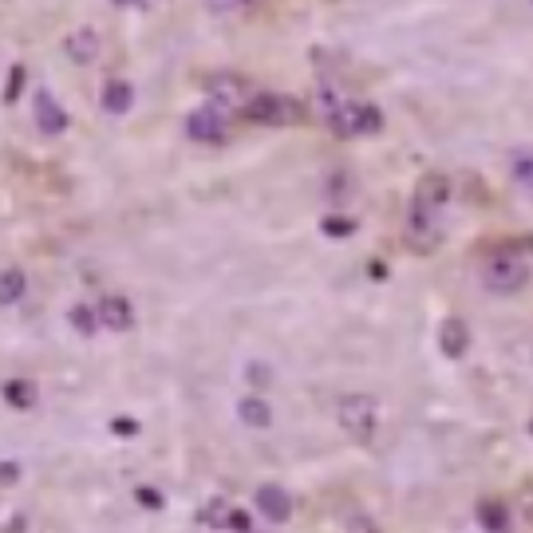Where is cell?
<instances>
[{
    "label": "cell",
    "instance_id": "cell-1",
    "mask_svg": "<svg viewBox=\"0 0 533 533\" xmlns=\"http://www.w3.org/2000/svg\"><path fill=\"white\" fill-rule=\"evenodd\" d=\"M529 277H533V265H529V257L521 253V245H497L478 265L482 289L494 296H518L529 284Z\"/></svg>",
    "mask_w": 533,
    "mask_h": 533
},
{
    "label": "cell",
    "instance_id": "cell-2",
    "mask_svg": "<svg viewBox=\"0 0 533 533\" xmlns=\"http://www.w3.org/2000/svg\"><path fill=\"white\" fill-rule=\"evenodd\" d=\"M237 115L245 123H261V127H301L308 118V107L284 91H253Z\"/></svg>",
    "mask_w": 533,
    "mask_h": 533
},
{
    "label": "cell",
    "instance_id": "cell-3",
    "mask_svg": "<svg viewBox=\"0 0 533 533\" xmlns=\"http://www.w3.org/2000/svg\"><path fill=\"white\" fill-rule=\"evenodd\" d=\"M336 419H340V431L352 438V443L367 446L379 431V403L375 395H343L340 407H336Z\"/></svg>",
    "mask_w": 533,
    "mask_h": 533
},
{
    "label": "cell",
    "instance_id": "cell-4",
    "mask_svg": "<svg viewBox=\"0 0 533 533\" xmlns=\"http://www.w3.org/2000/svg\"><path fill=\"white\" fill-rule=\"evenodd\" d=\"M403 245L415 257H431L438 245H443V221H438V210H426L419 201L407 206V221H403Z\"/></svg>",
    "mask_w": 533,
    "mask_h": 533
},
{
    "label": "cell",
    "instance_id": "cell-5",
    "mask_svg": "<svg viewBox=\"0 0 533 533\" xmlns=\"http://www.w3.org/2000/svg\"><path fill=\"white\" fill-rule=\"evenodd\" d=\"M332 135L340 138H364V135H379L384 130V111L367 99H348L332 118H324Z\"/></svg>",
    "mask_w": 533,
    "mask_h": 533
},
{
    "label": "cell",
    "instance_id": "cell-6",
    "mask_svg": "<svg viewBox=\"0 0 533 533\" xmlns=\"http://www.w3.org/2000/svg\"><path fill=\"white\" fill-rule=\"evenodd\" d=\"M186 135H190V142H201V147H221V142H230L233 123H230V115L225 111L201 103V107H194V111L186 115Z\"/></svg>",
    "mask_w": 533,
    "mask_h": 533
},
{
    "label": "cell",
    "instance_id": "cell-7",
    "mask_svg": "<svg viewBox=\"0 0 533 533\" xmlns=\"http://www.w3.org/2000/svg\"><path fill=\"white\" fill-rule=\"evenodd\" d=\"M249 95H253L249 79H245V76H233V71L206 79V103L218 107V111H225V115H237V111H241Z\"/></svg>",
    "mask_w": 533,
    "mask_h": 533
},
{
    "label": "cell",
    "instance_id": "cell-8",
    "mask_svg": "<svg viewBox=\"0 0 533 533\" xmlns=\"http://www.w3.org/2000/svg\"><path fill=\"white\" fill-rule=\"evenodd\" d=\"M59 47H64V56L71 59V64L91 67L95 59L103 56V36H99V28L83 24V28H71V32L64 36V40H59Z\"/></svg>",
    "mask_w": 533,
    "mask_h": 533
},
{
    "label": "cell",
    "instance_id": "cell-9",
    "mask_svg": "<svg viewBox=\"0 0 533 533\" xmlns=\"http://www.w3.org/2000/svg\"><path fill=\"white\" fill-rule=\"evenodd\" d=\"M32 118H36V130H40V135H64L67 130V111L64 107H59V99L47 87H36V95H32Z\"/></svg>",
    "mask_w": 533,
    "mask_h": 533
},
{
    "label": "cell",
    "instance_id": "cell-10",
    "mask_svg": "<svg viewBox=\"0 0 533 533\" xmlns=\"http://www.w3.org/2000/svg\"><path fill=\"white\" fill-rule=\"evenodd\" d=\"M95 316H99V328L103 332H130L135 324V308H130L127 296H99V304H95Z\"/></svg>",
    "mask_w": 533,
    "mask_h": 533
},
{
    "label": "cell",
    "instance_id": "cell-11",
    "mask_svg": "<svg viewBox=\"0 0 533 533\" xmlns=\"http://www.w3.org/2000/svg\"><path fill=\"white\" fill-rule=\"evenodd\" d=\"M253 502H257V514L272 521V526H281V521H289L292 514V502H289V490H281V486H257V494H253Z\"/></svg>",
    "mask_w": 533,
    "mask_h": 533
},
{
    "label": "cell",
    "instance_id": "cell-12",
    "mask_svg": "<svg viewBox=\"0 0 533 533\" xmlns=\"http://www.w3.org/2000/svg\"><path fill=\"white\" fill-rule=\"evenodd\" d=\"M411 201L443 213L446 201H450V178L446 174H423L419 182H415V190H411Z\"/></svg>",
    "mask_w": 533,
    "mask_h": 533
},
{
    "label": "cell",
    "instance_id": "cell-13",
    "mask_svg": "<svg viewBox=\"0 0 533 533\" xmlns=\"http://www.w3.org/2000/svg\"><path fill=\"white\" fill-rule=\"evenodd\" d=\"M438 348H443L446 360H462L470 352V324L462 316H446L443 328H438Z\"/></svg>",
    "mask_w": 533,
    "mask_h": 533
},
{
    "label": "cell",
    "instance_id": "cell-14",
    "mask_svg": "<svg viewBox=\"0 0 533 533\" xmlns=\"http://www.w3.org/2000/svg\"><path fill=\"white\" fill-rule=\"evenodd\" d=\"M348 99H352V91L343 87L340 79L324 76V79L316 83V99H313V107H316V115H320V118H332V115H336V111H340V107L348 103Z\"/></svg>",
    "mask_w": 533,
    "mask_h": 533
},
{
    "label": "cell",
    "instance_id": "cell-15",
    "mask_svg": "<svg viewBox=\"0 0 533 533\" xmlns=\"http://www.w3.org/2000/svg\"><path fill=\"white\" fill-rule=\"evenodd\" d=\"M237 419H241V426H249V431H269L272 426V407L265 395H241L237 399Z\"/></svg>",
    "mask_w": 533,
    "mask_h": 533
},
{
    "label": "cell",
    "instance_id": "cell-16",
    "mask_svg": "<svg viewBox=\"0 0 533 533\" xmlns=\"http://www.w3.org/2000/svg\"><path fill=\"white\" fill-rule=\"evenodd\" d=\"M99 99H103V111L107 115H127L130 103H135V87H130L127 79H107Z\"/></svg>",
    "mask_w": 533,
    "mask_h": 533
},
{
    "label": "cell",
    "instance_id": "cell-17",
    "mask_svg": "<svg viewBox=\"0 0 533 533\" xmlns=\"http://www.w3.org/2000/svg\"><path fill=\"white\" fill-rule=\"evenodd\" d=\"M0 395H5L8 407L16 411H28L36 407V399H40V391H36L32 379H5V387H0Z\"/></svg>",
    "mask_w": 533,
    "mask_h": 533
},
{
    "label": "cell",
    "instance_id": "cell-18",
    "mask_svg": "<svg viewBox=\"0 0 533 533\" xmlns=\"http://www.w3.org/2000/svg\"><path fill=\"white\" fill-rule=\"evenodd\" d=\"M478 526L486 533H509V509L497 497H482L478 502Z\"/></svg>",
    "mask_w": 533,
    "mask_h": 533
},
{
    "label": "cell",
    "instance_id": "cell-19",
    "mask_svg": "<svg viewBox=\"0 0 533 533\" xmlns=\"http://www.w3.org/2000/svg\"><path fill=\"white\" fill-rule=\"evenodd\" d=\"M24 292H28V277H24V269H5L0 272V304H20Z\"/></svg>",
    "mask_w": 533,
    "mask_h": 533
},
{
    "label": "cell",
    "instance_id": "cell-20",
    "mask_svg": "<svg viewBox=\"0 0 533 533\" xmlns=\"http://www.w3.org/2000/svg\"><path fill=\"white\" fill-rule=\"evenodd\" d=\"M67 324L79 332V336H95L99 332V316H95V304H71L67 308Z\"/></svg>",
    "mask_w": 533,
    "mask_h": 533
},
{
    "label": "cell",
    "instance_id": "cell-21",
    "mask_svg": "<svg viewBox=\"0 0 533 533\" xmlns=\"http://www.w3.org/2000/svg\"><path fill=\"white\" fill-rule=\"evenodd\" d=\"M261 0H206V12L210 16H245L253 12Z\"/></svg>",
    "mask_w": 533,
    "mask_h": 533
},
{
    "label": "cell",
    "instance_id": "cell-22",
    "mask_svg": "<svg viewBox=\"0 0 533 533\" xmlns=\"http://www.w3.org/2000/svg\"><path fill=\"white\" fill-rule=\"evenodd\" d=\"M509 174H514L518 186L533 190V154H529V150H518L514 159H509Z\"/></svg>",
    "mask_w": 533,
    "mask_h": 533
},
{
    "label": "cell",
    "instance_id": "cell-23",
    "mask_svg": "<svg viewBox=\"0 0 533 533\" xmlns=\"http://www.w3.org/2000/svg\"><path fill=\"white\" fill-rule=\"evenodd\" d=\"M320 230H324L328 237H336V241H340V237H352L355 221H352V218H336V213H328V218L320 221Z\"/></svg>",
    "mask_w": 533,
    "mask_h": 533
},
{
    "label": "cell",
    "instance_id": "cell-24",
    "mask_svg": "<svg viewBox=\"0 0 533 533\" xmlns=\"http://www.w3.org/2000/svg\"><path fill=\"white\" fill-rule=\"evenodd\" d=\"M201 518H206V526L221 529V526H225V518H230V506H225L221 497H218V502H210V506H206V514H201Z\"/></svg>",
    "mask_w": 533,
    "mask_h": 533
},
{
    "label": "cell",
    "instance_id": "cell-25",
    "mask_svg": "<svg viewBox=\"0 0 533 533\" xmlns=\"http://www.w3.org/2000/svg\"><path fill=\"white\" fill-rule=\"evenodd\" d=\"M135 497H138V502L147 506V509H162V494H154V486H138Z\"/></svg>",
    "mask_w": 533,
    "mask_h": 533
},
{
    "label": "cell",
    "instance_id": "cell-26",
    "mask_svg": "<svg viewBox=\"0 0 533 533\" xmlns=\"http://www.w3.org/2000/svg\"><path fill=\"white\" fill-rule=\"evenodd\" d=\"M253 521H249V514H241V509H230V521H225V529H237V533H245Z\"/></svg>",
    "mask_w": 533,
    "mask_h": 533
},
{
    "label": "cell",
    "instance_id": "cell-27",
    "mask_svg": "<svg viewBox=\"0 0 533 533\" xmlns=\"http://www.w3.org/2000/svg\"><path fill=\"white\" fill-rule=\"evenodd\" d=\"M20 83H24V67L16 64V67H12V83H8V91H5V99L12 103V99H16V91H20Z\"/></svg>",
    "mask_w": 533,
    "mask_h": 533
},
{
    "label": "cell",
    "instance_id": "cell-28",
    "mask_svg": "<svg viewBox=\"0 0 533 533\" xmlns=\"http://www.w3.org/2000/svg\"><path fill=\"white\" fill-rule=\"evenodd\" d=\"M111 431L127 438V435H138V423H135V419H115V423H111Z\"/></svg>",
    "mask_w": 533,
    "mask_h": 533
},
{
    "label": "cell",
    "instance_id": "cell-29",
    "mask_svg": "<svg viewBox=\"0 0 533 533\" xmlns=\"http://www.w3.org/2000/svg\"><path fill=\"white\" fill-rule=\"evenodd\" d=\"M115 8H130V5H138V0H111Z\"/></svg>",
    "mask_w": 533,
    "mask_h": 533
},
{
    "label": "cell",
    "instance_id": "cell-30",
    "mask_svg": "<svg viewBox=\"0 0 533 533\" xmlns=\"http://www.w3.org/2000/svg\"><path fill=\"white\" fill-rule=\"evenodd\" d=\"M529 435H533V419H529Z\"/></svg>",
    "mask_w": 533,
    "mask_h": 533
}]
</instances>
